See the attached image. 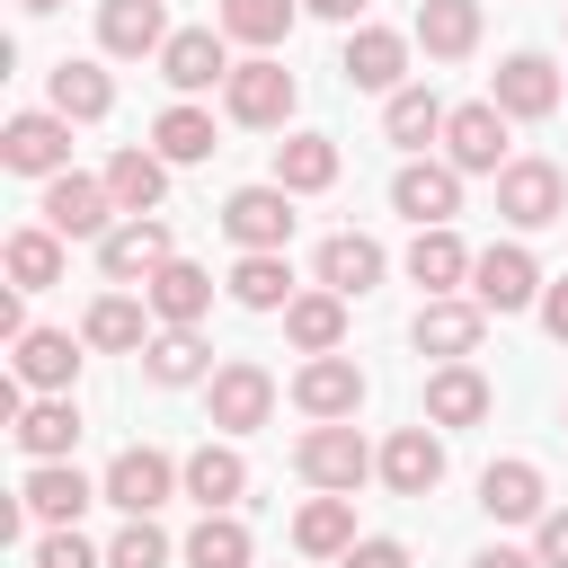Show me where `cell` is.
<instances>
[{
  "label": "cell",
  "mask_w": 568,
  "mask_h": 568,
  "mask_svg": "<svg viewBox=\"0 0 568 568\" xmlns=\"http://www.w3.org/2000/svg\"><path fill=\"white\" fill-rule=\"evenodd\" d=\"M0 160H9L18 178H62V169H71V115H53V106L9 115V124H0Z\"/></svg>",
  "instance_id": "cell-1"
},
{
  "label": "cell",
  "mask_w": 568,
  "mask_h": 568,
  "mask_svg": "<svg viewBox=\"0 0 568 568\" xmlns=\"http://www.w3.org/2000/svg\"><path fill=\"white\" fill-rule=\"evenodd\" d=\"M293 470H302L311 488H328V497H355V479H364V470H382V462L364 453V435H355V426H311V435L293 444Z\"/></svg>",
  "instance_id": "cell-2"
},
{
  "label": "cell",
  "mask_w": 568,
  "mask_h": 568,
  "mask_svg": "<svg viewBox=\"0 0 568 568\" xmlns=\"http://www.w3.org/2000/svg\"><path fill=\"white\" fill-rule=\"evenodd\" d=\"M497 213H506L515 231H541V222L568 213V178H559L550 160H506V169H497Z\"/></svg>",
  "instance_id": "cell-3"
},
{
  "label": "cell",
  "mask_w": 568,
  "mask_h": 568,
  "mask_svg": "<svg viewBox=\"0 0 568 568\" xmlns=\"http://www.w3.org/2000/svg\"><path fill=\"white\" fill-rule=\"evenodd\" d=\"M106 213H115L106 178H80V169L44 178V231H53V240H106V231H115Z\"/></svg>",
  "instance_id": "cell-4"
},
{
  "label": "cell",
  "mask_w": 568,
  "mask_h": 568,
  "mask_svg": "<svg viewBox=\"0 0 568 568\" xmlns=\"http://www.w3.org/2000/svg\"><path fill=\"white\" fill-rule=\"evenodd\" d=\"M186 470L169 462V453H151V444H124L115 462H106V479H98V497L106 506H124V515H151V506H169V488H178Z\"/></svg>",
  "instance_id": "cell-5"
},
{
  "label": "cell",
  "mask_w": 568,
  "mask_h": 568,
  "mask_svg": "<svg viewBox=\"0 0 568 568\" xmlns=\"http://www.w3.org/2000/svg\"><path fill=\"white\" fill-rule=\"evenodd\" d=\"M222 106H231V124H257V133H266V124L293 115V71L266 62V53H248V62L222 80Z\"/></svg>",
  "instance_id": "cell-6"
},
{
  "label": "cell",
  "mask_w": 568,
  "mask_h": 568,
  "mask_svg": "<svg viewBox=\"0 0 568 568\" xmlns=\"http://www.w3.org/2000/svg\"><path fill=\"white\" fill-rule=\"evenodd\" d=\"M390 204H399L417 231H444V222L462 213V169H453V160H408V169L390 178Z\"/></svg>",
  "instance_id": "cell-7"
},
{
  "label": "cell",
  "mask_w": 568,
  "mask_h": 568,
  "mask_svg": "<svg viewBox=\"0 0 568 568\" xmlns=\"http://www.w3.org/2000/svg\"><path fill=\"white\" fill-rule=\"evenodd\" d=\"M293 408L320 417V426H346V417L364 408V373H355L346 355H311V364L293 373Z\"/></svg>",
  "instance_id": "cell-8"
},
{
  "label": "cell",
  "mask_w": 568,
  "mask_h": 568,
  "mask_svg": "<svg viewBox=\"0 0 568 568\" xmlns=\"http://www.w3.org/2000/svg\"><path fill=\"white\" fill-rule=\"evenodd\" d=\"M204 399H213V426H222V435H248V426H266V417H275V373L240 355V364H222V373H213V390H204Z\"/></svg>",
  "instance_id": "cell-9"
},
{
  "label": "cell",
  "mask_w": 568,
  "mask_h": 568,
  "mask_svg": "<svg viewBox=\"0 0 568 568\" xmlns=\"http://www.w3.org/2000/svg\"><path fill=\"white\" fill-rule=\"evenodd\" d=\"M240 62L222 53V27H178L169 44H160V80L178 89V98H195V89H213V80H231Z\"/></svg>",
  "instance_id": "cell-10"
},
{
  "label": "cell",
  "mask_w": 568,
  "mask_h": 568,
  "mask_svg": "<svg viewBox=\"0 0 568 568\" xmlns=\"http://www.w3.org/2000/svg\"><path fill=\"white\" fill-rule=\"evenodd\" d=\"M169 257H178V248H169V222H160V213H142V222H115V231L98 240V266H106L115 284H133V275L151 284Z\"/></svg>",
  "instance_id": "cell-11"
},
{
  "label": "cell",
  "mask_w": 568,
  "mask_h": 568,
  "mask_svg": "<svg viewBox=\"0 0 568 568\" xmlns=\"http://www.w3.org/2000/svg\"><path fill=\"white\" fill-rule=\"evenodd\" d=\"M470 302L479 311H524V302H541V266L524 248H479L470 257Z\"/></svg>",
  "instance_id": "cell-12"
},
{
  "label": "cell",
  "mask_w": 568,
  "mask_h": 568,
  "mask_svg": "<svg viewBox=\"0 0 568 568\" xmlns=\"http://www.w3.org/2000/svg\"><path fill=\"white\" fill-rule=\"evenodd\" d=\"M559 98H568V80H559L541 53H506V62H497V89H488L497 115H550Z\"/></svg>",
  "instance_id": "cell-13"
},
{
  "label": "cell",
  "mask_w": 568,
  "mask_h": 568,
  "mask_svg": "<svg viewBox=\"0 0 568 568\" xmlns=\"http://www.w3.org/2000/svg\"><path fill=\"white\" fill-rule=\"evenodd\" d=\"M222 231H231L240 248H284V240H293V195H284V186H240V195L222 204Z\"/></svg>",
  "instance_id": "cell-14"
},
{
  "label": "cell",
  "mask_w": 568,
  "mask_h": 568,
  "mask_svg": "<svg viewBox=\"0 0 568 568\" xmlns=\"http://www.w3.org/2000/svg\"><path fill=\"white\" fill-rule=\"evenodd\" d=\"M444 151H453V169H506V115L488 98L453 106L444 115Z\"/></svg>",
  "instance_id": "cell-15"
},
{
  "label": "cell",
  "mask_w": 568,
  "mask_h": 568,
  "mask_svg": "<svg viewBox=\"0 0 568 568\" xmlns=\"http://www.w3.org/2000/svg\"><path fill=\"white\" fill-rule=\"evenodd\" d=\"M106 195H115V213H124V222L160 213V195H169V160H160V151H142V142H124V151L106 160Z\"/></svg>",
  "instance_id": "cell-16"
},
{
  "label": "cell",
  "mask_w": 568,
  "mask_h": 568,
  "mask_svg": "<svg viewBox=\"0 0 568 568\" xmlns=\"http://www.w3.org/2000/svg\"><path fill=\"white\" fill-rule=\"evenodd\" d=\"M142 302L160 311V328H195V320L213 311V275H204V266H186V257H169V266L142 284Z\"/></svg>",
  "instance_id": "cell-17"
},
{
  "label": "cell",
  "mask_w": 568,
  "mask_h": 568,
  "mask_svg": "<svg viewBox=\"0 0 568 568\" xmlns=\"http://www.w3.org/2000/svg\"><path fill=\"white\" fill-rule=\"evenodd\" d=\"M18 382L44 390V399H62V390L80 382V346H71V328H27V337H18Z\"/></svg>",
  "instance_id": "cell-18"
},
{
  "label": "cell",
  "mask_w": 568,
  "mask_h": 568,
  "mask_svg": "<svg viewBox=\"0 0 568 568\" xmlns=\"http://www.w3.org/2000/svg\"><path fill=\"white\" fill-rule=\"evenodd\" d=\"M435 479H444V444H435L426 426H399V435L382 444V488H390V497H426Z\"/></svg>",
  "instance_id": "cell-19"
},
{
  "label": "cell",
  "mask_w": 568,
  "mask_h": 568,
  "mask_svg": "<svg viewBox=\"0 0 568 568\" xmlns=\"http://www.w3.org/2000/svg\"><path fill=\"white\" fill-rule=\"evenodd\" d=\"M337 71H346V89H399V71H408V36H390V27H355Z\"/></svg>",
  "instance_id": "cell-20"
},
{
  "label": "cell",
  "mask_w": 568,
  "mask_h": 568,
  "mask_svg": "<svg viewBox=\"0 0 568 568\" xmlns=\"http://www.w3.org/2000/svg\"><path fill=\"white\" fill-rule=\"evenodd\" d=\"M284 337H293L302 355H337V346H346V293H328V284H320V293H293V302H284Z\"/></svg>",
  "instance_id": "cell-21"
},
{
  "label": "cell",
  "mask_w": 568,
  "mask_h": 568,
  "mask_svg": "<svg viewBox=\"0 0 568 568\" xmlns=\"http://www.w3.org/2000/svg\"><path fill=\"white\" fill-rule=\"evenodd\" d=\"M479 328H488V311H479V302H426L408 337H417V355H444V364H462V355L479 346Z\"/></svg>",
  "instance_id": "cell-22"
},
{
  "label": "cell",
  "mask_w": 568,
  "mask_h": 568,
  "mask_svg": "<svg viewBox=\"0 0 568 568\" xmlns=\"http://www.w3.org/2000/svg\"><path fill=\"white\" fill-rule=\"evenodd\" d=\"M186 497H195L204 515H231V506L248 497V462H240L231 444H204V453H186Z\"/></svg>",
  "instance_id": "cell-23"
},
{
  "label": "cell",
  "mask_w": 568,
  "mask_h": 568,
  "mask_svg": "<svg viewBox=\"0 0 568 568\" xmlns=\"http://www.w3.org/2000/svg\"><path fill=\"white\" fill-rule=\"evenodd\" d=\"M89 497H98V488H89L71 462H36V470H27V488H18V506H27V515H44L53 532H62V524H80V506H89Z\"/></svg>",
  "instance_id": "cell-24"
},
{
  "label": "cell",
  "mask_w": 568,
  "mask_h": 568,
  "mask_svg": "<svg viewBox=\"0 0 568 568\" xmlns=\"http://www.w3.org/2000/svg\"><path fill=\"white\" fill-rule=\"evenodd\" d=\"M98 44L124 53V62H133V53H160V44H169V9H160V0H106V9H98Z\"/></svg>",
  "instance_id": "cell-25"
},
{
  "label": "cell",
  "mask_w": 568,
  "mask_h": 568,
  "mask_svg": "<svg viewBox=\"0 0 568 568\" xmlns=\"http://www.w3.org/2000/svg\"><path fill=\"white\" fill-rule=\"evenodd\" d=\"M488 417V382L470 364H435L426 373V426H479Z\"/></svg>",
  "instance_id": "cell-26"
},
{
  "label": "cell",
  "mask_w": 568,
  "mask_h": 568,
  "mask_svg": "<svg viewBox=\"0 0 568 568\" xmlns=\"http://www.w3.org/2000/svg\"><path fill=\"white\" fill-rule=\"evenodd\" d=\"M293 550L302 559H346L355 550V497H311L293 515Z\"/></svg>",
  "instance_id": "cell-27"
},
{
  "label": "cell",
  "mask_w": 568,
  "mask_h": 568,
  "mask_svg": "<svg viewBox=\"0 0 568 568\" xmlns=\"http://www.w3.org/2000/svg\"><path fill=\"white\" fill-rule=\"evenodd\" d=\"M275 186H284V195H320V186H337V142H328V133H293V142H275Z\"/></svg>",
  "instance_id": "cell-28"
},
{
  "label": "cell",
  "mask_w": 568,
  "mask_h": 568,
  "mask_svg": "<svg viewBox=\"0 0 568 568\" xmlns=\"http://www.w3.org/2000/svg\"><path fill=\"white\" fill-rule=\"evenodd\" d=\"M320 284H328V293H346V302H355V293H373V284H382V248H373L364 231L320 240Z\"/></svg>",
  "instance_id": "cell-29"
},
{
  "label": "cell",
  "mask_w": 568,
  "mask_h": 568,
  "mask_svg": "<svg viewBox=\"0 0 568 568\" xmlns=\"http://www.w3.org/2000/svg\"><path fill=\"white\" fill-rule=\"evenodd\" d=\"M231 302H240V311H284V302H293V266H284V248H240V266H231Z\"/></svg>",
  "instance_id": "cell-30"
},
{
  "label": "cell",
  "mask_w": 568,
  "mask_h": 568,
  "mask_svg": "<svg viewBox=\"0 0 568 568\" xmlns=\"http://www.w3.org/2000/svg\"><path fill=\"white\" fill-rule=\"evenodd\" d=\"M479 506H488L497 524H532V515H541V470H532V462H488V470H479Z\"/></svg>",
  "instance_id": "cell-31"
},
{
  "label": "cell",
  "mask_w": 568,
  "mask_h": 568,
  "mask_svg": "<svg viewBox=\"0 0 568 568\" xmlns=\"http://www.w3.org/2000/svg\"><path fill=\"white\" fill-rule=\"evenodd\" d=\"M417 44L435 62H462L479 44V0H417Z\"/></svg>",
  "instance_id": "cell-32"
},
{
  "label": "cell",
  "mask_w": 568,
  "mask_h": 568,
  "mask_svg": "<svg viewBox=\"0 0 568 568\" xmlns=\"http://www.w3.org/2000/svg\"><path fill=\"white\" fill-rule=\"evenodd\" d=\"M115 106V80L98 71V62H53V115H71V124H98Z\"/></svg>",
  "instance_id": "cell-33"
},
{
  "label": "cell",
  "mask_w": 568,
  "mask_h": 568,
  "mask_svg": "<svg viewBox=\"0 0 568 568\" xmlns=\"http://www.w3.org/2000/svg\"><path fill=\"white\" fill-rule=\"evenodd\" d=\"M151 151L169 160V169H186V160H213V115L204 106H160V124H151Z\"/></svg>",
  "instance_id": "cell-34"
},
{
  "label": "cell",
  "mask_w": 568,
  "mask_h": 568,
  "mask_svg": "<svg viewBox=\"0 0 568 568\" xmlns=\"http://www.w3.org/2000/svg\"><path fill=\"white\" fill-rule=\"evenodd\" d=\"M408 275H417V284L444 302L453 284H470V248H462L453 231H417V240H408Z\"/></svg>",
  "instance_id": "cell-35"
},
{
  "label": "cell",
  "mask_w": 568,
  "mask_h": 568,
  "mask_svg": "<svg viewBox=\"0 0 568 568\" xmlns=\"http://www.w3.org/2000/svg\"><path fill=\"white\" fill-rule=\"evenodd\" d=\"M444 115H453V106H444L435 89H390V106H382V133H390V142H408V151H426V142L444 133Z\"/></svg>",
  "instance_id": "cell-36"
},
{
  "label": "cell",
  "mask_w": 568,
  "mask_h": 568,
  "mask_svg": "<svg viewBox=\"0 0 568 568\" xmlns=\"http://www.w3.org/2000/svg\"><path fill=\"white\" fill-rule=\"evenodd\" d=\"M80 337H89V346H106V355L151 346V337H142V302H133V293H98V302H89V320H80Z\"/></svg>",
  "instance_id": "cell-37"
},
{
  "label": "cell",
  "mask_w": 568,
  "mask_h": 568,
  "mask_svg": "<svg viewBox=\"0 0 568 568\" xmlns=\"http://www.w3.org/2000/svg\"><path fill=\"white\" fill-rule=\"evenodd\" d=\"M18 444H27L36 462H62V453L80 444V408H71V399H36V408L18 417Z\"/></svg>",
  "instance_id": "cell-38"
},
{
  "label": "cell",
  "mask_w": 568,
  "mask_h": 568,
  "mask_svg": "<svg viewBox=\"0 0 568 568\" xmlns=\"http://www.w3.org/2000/svg\"><path fill=\"white\" fill-rule=\"evenodd\" d=\"M186 568H248V524L240 515H204L186 532Z\"/></svg>",
  "instance_id": "cell-39"
},
{
  "label": "cell",
  "mask_w": 568,
  "mask_h": 568,
  "mask_svg": "<svg viewBox=\"0 0 568 568\" xmlns=\"http://www.w3.org/2000/svg\"><path fill=\"white\" fill-rule=\"evenodd\" d=\"M222 36H240V44H284L293 36V0H222Z\"/></svg>",
  "instance_id": "cell-40"
},
{
  "label": "cell",
  "mask_w": 568,
  "mask_h": 568,
  "mask_svg": "<svg viewBox=\"0 0 568 568\" xmlns=\"http://www.w3.org/2000/svg\"><path fill=\"white\" fill-rule=\"evenodd\" d=\"M9 275H18V293L62 284V240H53V231H18V240H9Z\"/></svg>",
  "instance_id": "cell-41"
},
{
  "label": "cell",
  "mask_w": 568,
  "mask_h": 568,
  "mask_svg": "<svg viewBox=\"0 0 568 568\" xmlns=\"http://www.w3.org/2000/svg\"><path fill=\"white\" fill-rule=\"evenodd\" d=\"M142 364H151V382H169V390H178V382H195V373H204V337H195V328H160V337L142 346Z\"/></svg>",
  "instance_id": "cell-42"
},
{
  "label": "cell",
  "mask_w": 568,
  "mask_h": 568,
  "mask_svg": "<svg viewBox=\"0 0 568 568\" xmlns=\"http://www.w3.org/2000/svg\"><path fill=\"white\" fill-rule=\"evenodd\" d=\"M106 568H169V532L151 515H133L115 541H106Z\"/></svg>",
  "instance_id": "cell-43"
},
{
  "label": "cell",
  "mask_w": 568,
  "mask_h": 568,
  "mask_svg": "<svg viewBox=\"0 0 568 568\" xmlns=\"http://www.w3.org/2000/svg\"><path fill=\"white\" fill-rule=\"evenodd\" d=\"M27 568H106V559H98V550L62 524V532H44V541H36V559H27Z\"/></svg>",
  "instance_id": "cell-44"
},
{
  "label": "cell",
  "mask_w": 568,
  "mask_h": 568,
  "mask_svg": "<svg viewBox=\"0 0 568 568\" xmlns=\"http://www.w3.org/2000/svg\"><path fill=\"white\" fill-rule=\"evenodd\" d=\"M337 568H408V550H399L390 532H364V541H355V550H346Z\"/></svg>",
  "instance_id": "cell-45"
},
{
  "label": "cell",
  "mask_w": 568,
  "mask_h": 568,
  "mask_svg": "<svg viewBox=\"0 0 568 568\" xmlns=\"http://www.w3.org/2000/svg\"><path fill=\"white\" fill-rule=\"evenodd\" d=\"M532 559H541V568H568V506H559V515H541V541H532Z\"/></svg>",
  "instance_id": "cell-46"
},
{
  "label": "cell",
  "mask_w": 568,
  "mask_h": 568,
  "mask_svg": "<svg viewBox=\"0 0 568 568\" xmlns=\"http://www.w3.org/2000/svg\"><path fill=\"white\" fill-rule=\"evenodd\" d=\"M541 328H550V337H559V346H568V275H559V284H550V293H541Z\"/></svg>",
  "instance_id": "cell-47"
},
{
  "label": "cell",
  "mask_w": 568,
  "mask_h": 568,
  "mask_svg": "<svg viewBox=\"0 0 568 568\" xmlns=\"http://www.w3.org/2000/svg\"><path fill=\"white\" fill-rule=\"evenodd\" d=\"M470 568H541V559H532V550H479Z\"/></svg>",
  "instance_id": "cell-48"
},
{
  "label": "cell",
  "mask_w": 568,
  "mask_h": 568,
  "mask_svg": "<svg viewBox=\"0 0 568 568\" xmlns=\"http://www.w3.org/2000/svg\"><path fill=\"white\" fill-rule=\"evenodd\" d=\"M302 9H320V18H355L364 0H302Z\"/></svg>",
  "instance_id": "cell-49"
},
{
  "label": "cell",
  "mask_w": 568,
  "mask_h": 568,
  "mask_svg": "<svg viewBox=\"0 0 568 568\" xmlns=\"http://www.w3.org/2000/svg\"><path fill=\"white\" fill-rule=\"evenodd\" d=\"M18 9H27V18H44V9H62V0H18Z\"/></svg>",
  "instance_id": "cell-50"
}]
</instances>
